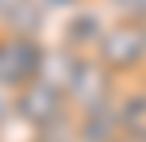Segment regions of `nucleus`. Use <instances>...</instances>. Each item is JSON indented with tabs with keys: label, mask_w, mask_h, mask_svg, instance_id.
<instances>
[{
	"label": "nucleus",
	"mask_w": 146,
	"mask_h": 142,
	"mask_svg": "<svg viewBox=\"0 0 146 142\" xmlns=\"http://www.w3.org/2000/svg\"><path fill=\"white\" fill-rule=\"evenodd\" d=\"M12 112L19 115L27 127H35L38 135H50L54 127H66L73 108H69V96L62 85L46 81V77H35V81L19 85L12 92Z\"/></svg>",
	"instance_id": "obj_1"
},
{
	"label": "nucleus",
	"mask_w": 146,
	"mask_h": 142,
	"mask_svg": "<svg viewBox=\"0 0 146 142\" xmlns=\"http://www.w3.org/2000/svg\"><path fill=\"white\" fill-rule=\"evenodd\" d=\"M92 54L115 77L139 73L146 65V19H127V15H119L115 23H104V35L96 38Z\"/></svg>",
	"instance_id": "obj_2"
},
{
	"label": "nucleus",
	"mask_w": 146,
	"mask_h": 142,
	"mask_svg": "<svg viewBox=\"0 0 146 142\" xmlns=\"http://www.w3.org/2000/svg\"><path fill=\"white\" fill-rule=\"evenodd\" d=\"M66 96H69V108L77 115L111 108L119 100L115 96V73H111L96 54H81L77 65H73V73H69V81H66Z\"/></svg>",
	"instance_id": "obj_3"
},
{
	"label": "nucleus",
	"mask_w": 146,
	"mask_h": 142,
	"mask_svg": "<svg viewBox=\"0 0 146 142\" xmlns=\"http://www.w3.org/2000/svg\"><path fill=\"white\" fill-rule=\"evenodd\" d=\"M42 50L38 35H12V31H0V85L4 89H19V85L35 81L38 69H42Z\"/></svg>",
	"instance_id": "obj_4"
},
{
	"label": "nucleus",
	"mask_w": 146,
	"mask_h": 142,
	"mask_svg": "<svg viewBox=\"0 0 146 142\" xmlns=\"http://www.w3.org/2000/svg\"><path fill=\"white\" fill-rule=\"evenodd\" d=\"M46 8L38 0H0V31L12 35H38Z\"/></svg>",
	"instance_id": "obj_5"
},
{
	"label": "nucleus",
	"mask_w": 146,
	"mask_h": 142,
	"mask_svg": "<svg viewBox=\"0 0 146 142\" xmlns=\"http://www.w3.org/2000/svg\"><path fill=\"white\" fill-rule=\"evenodd\" d=\"M100 35H104V19L88 8V12H77V15L66 23V31H62V46H69V50H77V54H92V46H96Z\"/></svg>",
	"instance_id": "obj_6"
},
{
	"label": "nucleus",
	"mask_w": 146,
	"mask_h": 142,
	"mask_svg": "<svg viewBox=\"0 0 146 142\" xmlns=\"http://www.w3.org/2000/svg\"><path fill=\"white\" fill-rule=\"evenodd\" d=\"M69 4H77V0H69Z\"/></svg>",
	"instance_id": "obj_7"
}]
</instances>
